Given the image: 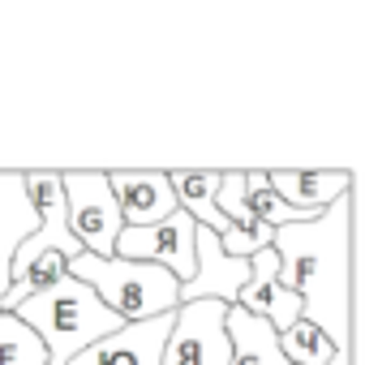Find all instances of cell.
Instances as JSON below:
<instances>
[{
    "label": "cell",
    "instance_id": "cell-7",
    "mask_svg": "<svg viewBox=\"0 0 365 365\" xmlns=\"http://www.w3.org/2000/svg\"><path fill=\"white\" fill-rule=\"evenodd\" d=\"M245 284H250V262L245 258H228L220 237L194 224V275L180 284V305H190V301L237 305Z\"/></svg>",
    "mask_w": 365,
    "mask_h": 365
},
{
    "label": "cell",
    "instance_id": "cell-10",
    "mask_svg": "<svg viewBox=\"0 0 365 365\" xmlns=\"http://www.w3.org/2000/svg\"><path fill=\"white\" fill-rule=\"evenodd\" d=\"M35 224H39V215H35L31 194H26V176L22 172H0V301L9 292L14 254L35 232Z\"/></svg>",
    "mask_w": 365,
    "mask_h": 365
},
{
    "label": "cell",
    "instance_id": "cell-1",
    "mask_svg": "<svg viewBox=\"0 0 365 365\" xmlns=\"http://www.w3.org/2000/svg\"><path fill=\"white\" fill-rule=\"evenodd\" d=\"M279 284L301 297V318L335 348L331 365H352V194L305 224L275 228Z\"/></svg>",
    "mask_w": 365,
    "mask_h": 365
},
{
    "label": "cell",
    "instance_id": "cell-2",
    "mask_svg": "<svg viewBox=\"0 0 365 365\" xmlns=\"http://www.w3.org/2000/svg\"><path fill=\"white\" fill-rule=\"evenodd\" d=\"M14 318L39 335V344H43V352H48V365H69L82 348H91V344H99L103 335H112V331L125 327V322H120L86 284H78L73 275H61L52 288L26 297V301L14 309Z\"/></svg>",
    "mask_w": 365,
    "mask_h": 365
},
{
    "label": "cell",
    "instance_id": "cell-13",
    "mask_svg": "<svg viewBox=\"0 0 365 365\" xmlns=\"http://www.w3.org/2000/svg\"><path fill=\"white\" fill-rule=\"evenodd\" d=\"M245 198H250V215H254L258 224H267L271 232H275V228H288V224L314 220V211H297V207H288V202H279V198L271 194L267 172H245ZM318 215H322V211H318Z\"/></svg>",
    "mask_w": 365,
    "mask_h": 365
},
{
    "label": "cell",
    "instance_id": "cell-3",
    "mask_svg": "<svg viewBox=\"0 0 365 365\" xmlns=\"http://www.w3.org/2000/svg\"><path fill=\"white\" fill-rule=\"evenodd\" d=\"M65 275H73L78 284H86L120 322H146V318L172 314L180 305V279H172L168 271H159L150 262L78 254L65 267Z\"/></svg>",
    "mask_w": 365,
    "mask_h": 365
},
{
    "label": "cell",
    "instance_id": "cell-14",
    "mask_svg": "<svg viewBox=\"0 0 365 365\" xmlns=\"http://www.w3.org/2000/svg\"><path fill=\"white\" fill-rule=\"evenodd\" d=\"M279 352L288 365H331L335 348L327 344V335L318 327H309L305 318H297L284 335H279Z\"/></svg>",
    "mask_w": 365,
    "mask_h": 365
},
{
    "label": "cell",
    "instance_id": "cell-4",
    "mask_svg": "<svg viewBox=\"0 0 365 365\" xmlns=\"http://www.w3.org/2000/svg\"><path fill=\"white\" fill-rule=\"evenodd\" d=\"M61 190H65V220L82 254L112 258L125 220L112 198L108 172H61Z\"/></svg>",
    "mask_w": 365,
    "mask_h": 365
},
{
    "label": "cell",
    "instance_id": "cell-12",
    "mask_svg": "<svg viewBox=\"0 0 365 365\" xmlns=\"http://www.w3.org/2000/svg\"><path fill=\"white\" fill-rule=\"evenodd\" d=\"M220 176L224 172H168V185L176 198V211H185L198 228L224 237L232 224L215 211V190H220Z\"/></svg>",
    "mask_w": 365,
    "mask_h": 365
},
{
    "label": "cell",
    "instance_id": "cell-5",
    "mask_svg": "<svg viewBox=\"0 0 365 365\" xmlns=\"http://www.w3.org/2000/svg\"><path fill=\"white\" fill-rule=\"evenodd\" d=\"M224 318H228V305H220V301L176 305L159 365H228L232 348H228Z\"/></svg>",
    "mask_w": 365,
    "mask_h": 365
},
{
    "label": "cell",
    "instance_id": "cell-15",
    "mask_svg": "<svg viewBox=\"0 0 365 365\" xmlns=\"http://www.w3.org/2000/svg\"><path fill=\"white\" fill-rule=\"evenodd\" d=\"M0 365H48V352L31 327L14 314H0Z\"/></svg>",
    "mask_w": 365,
    "mask_h": 365
},
{
    "label": "cell",
    "instance_id": "cell-8",
    "mask_svg": "<svg viewBox=\"0 0 365 365\" xmlns=\"http://www.w3.org/2000/svg\"><path fill=\"white\" fill-rule=\"evenodd\" d=\"M168 331H172V314H159L146 322H125L120 331L82 348L69 365H159Z\"/></svg>",
    "mask_w": 365,
    "mask_h": 365
},
{
    "label": "cell",
    "instance_id": "cell-16",
    "mask_svg": "<svg viewBox=\"0 0 365 365\" xmlns=\"http://www.w3.org/2000/svg\"><path fill=\"white\" fill-rule=\"evenodd\" d=\"M215 211L237 228V232H258L267 224H258L250 215V198H245V172H224L220 176V190H215Z\"/></svg>",
    "mask_w": 365,
    "mask_h": 365
},
{
    "label": "cell",
    "instance_id": "cell-6",
    "mask_svg": "<svg viewBox=\"0 0 365 365\" xmlns=\"http://www.w3.org/2000/svg\"><path fill=\"white\" fill-rule=\"evenodd\" d=\"M112 258L150 262V267H159L172 279L185 284L194 275V220L185 211H172L168 220H159L150 228H120Z\"/></svg>",
    "mask_w": 365,
    "mask_h": 365
},
{
    "label": "cell",
    "instance_id": "cell-9",
    "mask_svg": "<svg viewBox=\"0 0 365 365\" xmlns=\"http://www.w3.org/2000/svg\"><path fill=\"white\" fill-rule=\"evenodd\" d=\"M108 185H112L125 228H150L176 211L168 172H108Z\"/></svg>",
    "mask_w": 365,
    "mask_h": 365
},
{
    "label": "cell",
    "instance_id": "cell-11",
    "mask_svg": "<svg viewBox=\"0 0 365 365\" xmlns=\"http://www.w3.org/2000/svg\"><path fill=\"white\" fill-rule=\"evenodd\" d=\"M267 185H271V194L279 202L318 215L335 198L352 194V168H335V172H267Z\"/></svg>",
    "mask_w": 365,
    "mask_h": 365
}]
</instances>
